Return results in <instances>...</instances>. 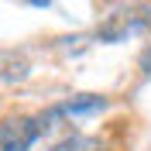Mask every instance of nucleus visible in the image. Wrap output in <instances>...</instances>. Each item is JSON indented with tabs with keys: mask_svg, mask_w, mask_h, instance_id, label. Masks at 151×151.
Wrapping results in <instances>:
<instances>
[{
	"mask_svg": "<svg viewBox=\"0 0 151 151\" xmlns=\"http://www.w3.org/2000/svg\"><path fill=\"white\" fill-rule=\"evenodd\" d=\"M38 134H41V127L35 117H24V113L4 117L0 120V151H31Z\"/></svg>",
	"mask_w": 151,
	"mask_h": 151,
	"instance_id": "1",
	"label": "nucleus"
},
{
	"mask_svg": "<svg viewBox=\"0 0 151 151\" xmlns=\"http://www.w3.org/2000/svg\"><path fill=\"white\" fill-rule=\"evenodd\" d=\"M106 100L103 96H79V100H69L65 106H58V113L65 117H79V113H93V110H103Z\"/></svg>",
	"mask_w": 151,
	"mask_h": 151,
	"instance_id": "2",
	"label": "nucleus"
},
{
	"mask_svg": "<svg viewBox=\"0 0 151 151\" xmlns=\"http://www.w3.org/2000/svg\"><path fill=\"white\" fill-rule=\"evenodd\" d=\"M52 151H106V148L96 141V137H86V134H69V137H62Z\"/></svg>",
	"mask_w": 151,
	"mask_h": 151,
	"instance_id": "3",
	"label": "nucleus"
},
{
	"mask_svg": "<svg viewBox=\"0 0 151 151\" xmlns=\"http://www.w3.org/2000/svg\"><path fill=\"white\" fill-rule=\"evenodd\" d=\"M141 69H144V72L151 76V48H148V52H144V58H141Z\"/></svg>",
	"mask_w": 151,
	"mask_h": 151,
	"instance_id": "4",
	"label": "nucleus"
},
{
	"mask_svg": "<svg viewBox=\"0 0 151 151\" xmlns=\"http://www.w3.org/2000/svg\"><path fill=\"white\" fill-rule=\"evenodd\" d=\"M28 4H35V7H48L52 0H28Z\"/></svg>",
	"mask_w": 151,
	"mask_h": 151,
	"instance_id": "5",
	"label": "nucleus"
}]
</instances>
